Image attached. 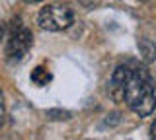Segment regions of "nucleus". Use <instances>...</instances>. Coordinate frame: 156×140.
<instances>
[{"mask_svg":"<svg viewBox=\"0 0 156 140\" xmlns=\"http://www.w3.org/2000/svg\"><path fill=\"white\" fill-rule=\"evenodd\" d=\"M123 101L140 117L150 115L156 107V94L148 72L144 68H133V76L125 84Z\"/></svg>","mask_w":156,"mask_h":140,"instance_id":"obj_1","label":"nucleus"},{"mask_svg":"<svg viewBox=\"0 0 156 140\" xmlns=\"http://www.w3.org/2000/svg\"><path fill=\"white\" fill-rule=\"evenodd\" d=\"M33 35L31 31L23 26L22 18H14L12 26H10V35L6 43V55L10 62H20L23 56L27 55V51L31 49Z\"/></svg>","mask_w":156,"mask_h":140,"instance_id":"obj_2","label":"nucleus"},{"mask_svg":"<svg viewBox=\"0 0 156 140\" xmlns=\"http://www.w3.org/2000/svg\"><path fill=\"white\" fill-rule=\"evenodd\" d=\"M37 22L43 29L47 31H62L68 29L74 22V14L68 6H62V4H51V6H45L37 16Z\"/></svg>","mask_w":156,"mask_h":140,"instance_id":"obj_3","label":"nucleus"},{"mask_svg":"<svg viewBox=\"0 0 156 140\" xmlns=\"http://www.w3.org/2000/svg\"><path fill=\"white\" fill-rule=\"evenodd\" d=\"M133 76V68L127 64H119L111 74V95L115 101H123V91H125V84L131 80Z\"/></svg>","mask_w":156,"mask_h":140,"instance_id":"obj_4","label":"nucleus"},{"mask_svg":"<svg viewBox=\"0 0 156 140\" xmlns=\"http://www.w3.org/2000/svg\"><path fill=\"white\" fill-rule=\"evenodd\" d=\"M139 51H140V55H143L144 62H152L154 60L156 47H154V43L150 39H139Z\"/></svg>","mask_w":156,"mask_h":140,"instance_id":"obj_5","label":"nucleus"},{"mask_svg":"<svg viewBox=\"0 0 156 140\" xmlns=\"http://www.w3.org/2000/svg\"><path fill=\"white\" fill-rule=\"evenodd\" d=\"M51 72H49L45 66H37V68H33L31 72V82L35 86H47L49 82H51Z\"/></svg>","mask_w":156,"mask_h":140,"instance_id":"obj_6","label":"nucleus"},{"mask_svg":"<svg viewBox=\"0 0 156 140\" xmlns=\"http://www.w3.org/2000/svg\"><path fill=\"white\" fill-rule=\"evenodd\" d=\"M47 117L53 121H66V119H70V113L68 111H61V109H49Z\"/></svg>","mask_w":156,"mask_h":140,"instance_id":"obj_7","label":"nucleus"},{"mask_svg":"<svg viewBox=\"0 0 156 140\" xmlns=\"http://www.w3.org/2000/svg\"><path fill=\"white\" fill-rule=\"evenodd\" d=\"M4 125V95H2V90H0V127Z\"/></svg>","mask_w":156,"mask_h":140,"instance_id":"obj_8","label":"nucleus"},{"mask_svg":"<svg viewBox=\"0 0 156 140\" xmlns=\"http://www.w3.org/2000/svg\"><path fill=\"white\" fill-rule=\"evenodd\" d=\"M150 136H152V138H156V119H154L152 127H150Z\"/></svg>","mask_w":156,"mask_h":140,"instance_id":"obj_9","label":"nucleus"},{"mask_svg":"<svg viewBox=\"0 0 156 140\" xmlns=\"http://www.w3.org/2000/svg\"><path fill=\"white\" fill-rule=\"evenodd\" d=\"M23 2H27V4H37V2H43V0H23Z\"/></svg>","mask_w":156,"mask_h":140,"instance_id":"obj_10","label":"nucleus"},{"mask_svg":"<svg viewBox=\"0 0 156 140\" xmlns=\"http://www.w3.org/2000/svg\"><path fill=\"white\" fill-rule=\"evenodd\" d=\"M2 37H4V26L0 23V39H2Z\"/></svg>","mask_w":156,"mask_h":140,"instance_id":"obj_11","label":"nucleus"}]
</instances>
